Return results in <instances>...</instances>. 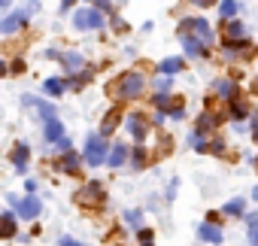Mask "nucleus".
<instances>
[{
    "instance_id": "1",
    "label": "nucleus",
    "mask_w": 258,
    "mask_h": 246,
    "mask_svg": "<svg viewBox=\"0 0 258 246\" xmlns=\"http://www.w3.org/2000/svg\"><path fill=\"white\" fill-rule=\"evenodd\" d=\"M109 91H112L118 100H137V97L146 91V76H143L140 70H127V73H121V76L109 85Z\"/></svg>"
},
{
    "instance_id": "2",
    "label": "nucleus",
    "mask_w": 258,
    "mask_h": 246,
    "mask_svg": "<svg viewBox=\"0 0 258 246\" xmlns=\"http://www.w3.org/2000/svg\"><path fill=\"white\" fill-rule=\"evenodd\" d=\"M109 149H112V146H106L103 134H91V137L85 140V164H88V167L103 164V161L109 158Z\"/></svg>"
},
{
    "instance_id": "3",
    "label": "nucleus",
    "mask_w": 258,
    "mask_h": 246,
    "mask_svg": "<svg viewBox=\"0 0 258 246\" xmlns=\"http://www.w3.org/2000/svg\"><path fill=\"white\" fill-rule=\"evenodd\" d=\"M76 204L79 207H103L106 204V189L100 186V182H88V186H82L79 192H76Z\"/></svg>"
},
{
    "instance_id": "4",
    "label": "nucleus",
    "mask_w": 258,
    "mask_h": 246,
    "mask_svg": "<svg viewBox=\"0 0 258 246\" xmlns=\"http://www.w3.org/2000/svg\"><path fill=\"white\" fill-rule=\"evenodd\" d=\"M73 25L79 31H97V28H103V13H97V7L94 10H79V13H73Z\"/></svg>"
},
{
    "instance_id": "5",
    "label": "nucleus",
    "mask_w": 258,
    "mask_h": 246,
    "mask_svg": "<svg viewBox=\"0 0 258 246\" xmlns=\"http://www.w3.org/2000/svg\"><path fill=\"white\" fill-rule=\"evenodd\" d=\"M179 31H188V34H195V37H198V40H204L207 46L213 43V28L207 25V19H185Z\"/></svg>"
},
{
    "instance_id": "6",
    "label": "nucleus",
    "mask_w": 258,
    "mask_h": 246,
    "mask_svg": "<svg viewBox=\"0 0 258 246\" xmlns=\"http://www.w3.org/2000/svg\"><path fill=\"white\" fill-rule=\"evenodd\" d=\"M124 125H127V134H131L137 143H143L146 140V115L143 112H134V115H127V121H124Z\"/></svg>"
},
{
    "instance_id": "7",
    "label": "nucleus",
    "mask_w": 258,
    "mask_h": 246,
    "mask_svg": "<svg viewBox=\"0 0 258 246\" xmlns=\"http://www.w3.org/2000/svg\"><path fill=\"white\" fill-rule=\"evenodd\" d=\"M179 37H182L185 55H191V58H204V55H207V43H204V40H198V37L188 34V31H179Z\"/></svg>"
},
{
    "instance_id": "8",
    "label": "nucleus",
    "mask_w": 258,
    "mask_h": 246,
    "mask_svg": "<svg viewBox=\"0 0 258 246\" xmlns=\"http://www.w3.org/2000/svg\"><path fill=\"white\" fill-rule=\"evenodd\" d=\"M40 213H43V201L37 195H28L25 201H19V216L22 219H37Z\"/></svg>"
},
{
    "instance_id": "9",
    "label": "nucleus",
    "mask_w": 258,
    "mask_h": 246,
    "mask_svg": "<svg viewBox=\"0 0 258 246\" xmlns=\"http://www.w3.org/2000/svg\"><path fill=\"white\" fill-rule=\"evenodd\" d=\"M213 94H219L222 100H234V97H240V94H237V82L228 79V76H222V79L213 82Z\"/></svg>"
},
{
    "instance_id": "10",
    "label": "nucleus",
    "mask_w": 258,
    "mask_h": 246,
    "mask_svg": "<svg viewBox=\"0 0 258 246\" xmlns=\"http://www.w3.org/2000/svg\"><path fill=\"white\" fill-rule=\"evenodd\" d=\"M10 161H13V167H16L19 173H25V167H28V161H31V146H28V143H16Z\"/></svg>"
},
{
    "instance_id": "11",
    "label": "nucleus",
    "mask_w": 258,
    "mask_h": 246,
    "mask_svg": "<svg viewBox=\"0 0 258 246\" xmlns=\"http://www.w3.org/2000/svg\"><path fill=\"white\" fill-rule=\"evenodd\" d=\"M55 170H61V173H79V155H76L73 149H67V152L55 161Z\"/></svg>"
},
{
    "instance_id": "12",
    "label": "nucleus",
    "mask_w": 258,
    "mask_h": 246,
    "mask_svg": "<svg viewBox=\"0 0 258 246\" xmlns=\"http://www.w3.org/2000/svg\"><path fill=\"white\" fill-rule=\"evenodd\" d=\"M25 106H31V109H37L46 121L49 118H55V106H49L46 100H40V97H34V94H25Z\"/></svg>"
},
{
    "instance_id": "13",
    "label": "nucleus",
    "mask_w": 258,
    "mask_h": 246,
    "mask_svg": "<svg viewBox=\"0 0 258 246\" xmlns=\"http://www.w3.org/2000/svg\"><path fill=\"white\" fill-rule=\"evenodd\" d=\"M198 234L207 240V243H222V228H219V222H204L201 228H198Z\"/></svg>"
},
{
    "instance_id": "14",
    "label": "nucleus",
    "mask_w": 258,
    "mask_h": 246,
    "mask_svg": "<svg viewBox=\"0 0 258 246\" xmlns=\"http://www.w3.org/2000/svg\"><path fill=\"white\" fill-rule=\"evenodd\" d=\"M43 134H46V143L55 146V143L64 137V125H61L58 118H49V121H46V128H43Z\"/></svg>"
},
{
    "instance_id": "15",
    "label": "nucleus",
    "mask_w": 258,
    "mask_h": 246,
    "mask_svg": "<svg viewBox=\"0 0 258 246\" xmlns=\"http://www.w3.org/2000/svg\"><path fill=\"white\" fill-rule=\"evenodd\" d=\"M225 58H246V40H225V49H222Z\"/></svg>"
},
{
    "instance_id": "16",
    "label": "nucleus",
    "mask_w": 258,
    "mask_h": 246,
    "mask_svg": "<svg viewBox=\"0 0 258 246\" xmlns=\"http://www.w3.org/2000/svg\"><path fill=\"white\" fill-rule=\"evenodd\" d=\"M222 112L216 115V112H210V109H204L201 115H198V131H210V128H216V125H222Z\"/></svg>"
},
{
    "instance_id": "17",
    "label": "nucleus",
    "mask_w": 258,
    "mask_h": 246,
    "mask_svg": "<svg viewBox=\"0 0 258 246\" xmlns=\"http://www.w3.org/2000/svg\"><path fill=\"white\" fill-rule=\"evenodd\" d=\"M25 22H28V13H13V16H7V19H4L0 31H4V34H16Z\"/></svg>"
},
{
    "instance_id": "18",
    "label": "nucleus",
    "mask_w": 258,
    "mask_h": 246,
    "mask_svg": "<svg viewBox=\"0 0 258 246\" xmlns=\"http://www.w3.org/2000/svg\"><path fill=\"white\" fill-rule=\"evenodd\" d=\"M246 25L243 22H237V19H231L228 25H225V40H246Z\"/></svg>"
},
{
    "instance_id": "19",
    "label": "nucleus",
    "mask_w": 258,
    "mask_h": 246,
    "mask_svg": "<svg viewBox=\"0 0 258 246\" xmlns=\"http://www.w3.org/2000/svg\"><path fill=\"white\" fill-rule=\"evenodd\" d=\"M124 161H127V146H124V143H115V146L109 149V158H106V164H109V167H121Z\"/></svg>"
},
{
    "instance_id": "20",
    "label": "nucleus",
    "mask_w": 258,
    "mask_h": 246,
    "mask_svg": "<svg viewBox=\"0 0 258 246\" xmlns=\"http://www.w3.org/2000/svg\"><path fill=\"white\" fill-rule=\"evenodd\" d=\"M231 115H234L237 121H243V118L249 115V106H246V100H240V97H234V100H231Z\"/></svg>"
},
{
    "instance_id": "21",
    "label": "nucleus",
    "mask_w": 258,
    "mask_h": 246,
    "mask_svg": "<svg viewBox=\"0 0 258 246\" xmlns=\"http://www.w3.org/2000/svg\"><path fill=\"white\" fill-rule=\"evenodd\" d=\"M61 61L67 64V70H82V67H85L82 55H76V52H67V55H61Z\"/></svg>"
},
{
    "instance_id": "22",
    "label": "nucleus",
    "mask_w": 258,
    "mask_h": 246,
    "mask_svg": "<svg viewBox=\"0 0 258 246\" xmlns=\"http://www.w3.org/2000/svg\"><path fill=\"white\" fill-rule=\"evenodd\" d=\"M0 219H4V237H16V213H4Z\"/></svg>"
},
{
    "instance_id": "23",
    "label": "nucleus",
    "mask_w": 258,
    "mask_h": 246,
    "mask_svg": "<svg viewBox=\"0 0 258 246\" xmlns=\"http://www.w3.org/2000/svg\"><path fill=\"white\" fill-rule=\"evenodd\" d=\"M243 210H246V204H243L240 198H234V201H228V204L222 207V213H228V216H243Z\"/></svg>"
},
{
    "instance_id": "24",
    "label": "nucleus",
    "mask_w": 258,
    "mask_h": 246,
    "mask_svg": "<svg viewBox=\"0 0 258 246\" xmlns=\"http://www.w3.org/2000/svg\"><path fill=\"white\" fill-rule=\"evenodd\" d=\"M115 125H118V109H109V112L103 115V128H100V134H109Z\"/></svg>"
},
{
    "instance_id": "25",
    "label": "nucleus",
    "mask_w": 258,
    "mask_h": 246,
    "mask_svg": "<svg viewBox=\"0 0 258 246\" xmlns=\"http://www.w3.org/2000/svg\"><path fill=\"white\" fill-rule=\"evenodd\" d=\"M146 158H149V155H146V146H137V149H134V158H131V167H134V170H143Z\"/></svg>"
},
{
    "instance_id": "26",
    "label": "nucleus",
    "mask_w": 258,
    "mask_h": 246,
    "mask_svg": "<svg viewBox=\"0 0 258 246\" xmlns=\"http://www.w3.org/2000/svg\"><path fill=\"white\" fill-rule=\"evenodd\" d=\"M176 70H182V61H179V58H167V61H161V73L173 76Z\"/></svg>"
},
{
    "instance_id": "27",
    "label": "nucleus",
    "mask_w": 258,
    "mask_h": 246,
    "mask_svg": "<svg viewBox=\"0 0 258 246\" xmlns=\"http://www.w3.org/2000/svg\"><path fill=\"white\" fill-rule=\"evenodd\" d=\"M237 13V0H222V7H219V16L222 19H231Z\"/></svg>"
},
{
    "instance_id": "28",
    "label": "nucleus",
    "mask_w": 258,
    "mask_h": 246,
    "mask_svg": "<svg viewBox=\"0 0 258 246\" xmlns=\"http://www.w3.org/2000/svg\"><path fill=\"white\" fill-rule=\"evenodd\" d=\"M46 91H49L52 97H58V94H64V82H61V79H46Z\"/></svg>"
},
{
    "instance_id": "29",
    "label": "nucleus",
    "mask_w": 258,
    "mask_h": 246,
    "mask_svg": "<svg viewBox=\"0 0 258 246\" xmlns=\"http://www.w3.org/2000/svg\"><path fill=\"white\" fill-rule=\"evenodd\" d=\"M246 222H249V243L258 246V216H249Z\"/></svg>"
},
{
    "instance_id": "30",
    "label": "nucleus",
    "mask_w": 258,
    "mask_h": 246,
    "mask_svg": "<svg viewBox=\"0 0 258 246\" xmlns=\"http://www.w3.org/2000/svg\"><path fill=\"white\" fill-rule=\"evenodd\" d=\"M188 143H191V149H198V152H204L207 146H204V131H191V137H188Z\"/></svg>"
},
{
    "instance_id": "31",
    "label": "nucleus",
    "mask_w": 258,
    "mask_h": 246,
    "mask_svg": "<svg viewBox=\"0 0 258 246\" xmlns=\"http://www.w3.org/2000/svg\"><path fill=\"white\" fill-rule=\"evenodd\" d=\"M155 88H158V91H167V88H170V76H167V73H161V76L155 79Z\"/></svg>"
},
{
    "instance_id": "32",
    "label": "nucleus",
    "mask_w": 258,
    "mask_h": 246,
    "mask_svg": "<svg viewBox=\"0 0 258 246\" xmlns=\"http://www.w3.org/2000/svg\"><path fill=\"white\" fill-rule=\"evenodd\" d=\"M155 103H158V109H170V97H167L164 91H158V94H155Z\"/></svg>"
},
{
    "instance_id": "33",
    "label": "nucleus",
    "mask_w": 258,
    "mask_h": 246,
    "mask_svg": "<svg viewBox=\"0 0 258 246\" xmlns=\"http://www.w3.org/2000/svg\"><path fill=\"white\" fill-rule=\"evenodd\" d=\"M207 149L219 155V152H225V143H222V140H213V143H207Z\"/></svg>"
},
{
    "instance_id": "34",
    "label": "nucleus",
    "mask_w": 258,
    "mask_h": 246,
    "mask_svg": "<svg viewBox=\"0 0 258 246\" xmlns=\"http://www.w3.org/2000/svg\"><path fill=\"white\" fill-rule=\"evenodd\" d=\"M10 70H13V76H16V73H22V70H25V58H16Z\"/></svg>"
},
{
    "instance_id": "35",
    "label": "nucleus",
    "mask_w": 258,
    "mask_h": 246,
    "mask_svg": "<svg viewBox=\"0 0 258 246\" xmlns=\"http://www.w3.org/2000/svg\"><path fill=\"white\" fill-rule=\"evenodd\" d=\"M140 243H152V231H149V228L140 231Z\"/></svg>"
},
{
    "instance_id": "36",
    "label": "nucleus",
    "mask_w": 258,
    "mask_h": 246,
    "mask_svg": "<svg viewBox=\"0 0 258 246\" xmlns=\"http://www.w3.org/2000/svg\"><path fill=\"white\" fill-rule=\"evenodd\" d=\"M124 219H127V222H131V225H140V213H137V210H134V213H127Z\"/></svg>"
},
{
    "instance_id": "37",
    "label": "nucleus",
    "mask_w": 258,
    "mask_h": 246,
    "mask_svg": "<svg viewBox=\"0 0 258 246\" xmlns=\"http://www.w3.org/2000/svg\"><path fill=\"white\" fill-rule=\"evenodd\" d=\"M182 115H185V109H182V106H173V109H170V118H182Z\"/></svg>"
},
{
    "instance_id": "38",
    "label": "nucleus",
    "mask_w": 258,
    "mask_h": 246,
    "mask_svg": "<svg viewBox=\"0 0 258 246\" xmlns=\"http://www.w3.org/2000/svg\"><path fill=\"white\" fill-rule=\"evenodd\" d=\"M55 146H58V149H61V152H67V149H70V140H67V137H61V140H58V143H55Z\"/></svg>"
},
{
    "instance_id": "39",
    "label": "nucleus",
    "mask_w": 258,
    "mask_h": 246,
    "mask_svg": "<svg viewBox=\"0 0 258 246\" xmlns=\"http://www.w3.org/2000/svg\"><path fill=\"white\" fill-rule=\"evenodd\" d=\"M61 246H82L79 240H73V237H61Z\"/></svg>"
},
{
    "instance_id": "40",
    "label": "nucleus",
    "mask_w": 258,
    "mask_h": 246,
    "mask_svg": "<svg viewBox=\"0 0 258 246\" xmlns=\"http://www.w3.org/2000/svg\"><path fill=\"white\" fill-rule=\"evenodd\" d=\"M252 137L258 140V112H255V118H252Z\"/></svg>"
},
{
    "instance_id": "41",
    "label": "nucleus",
    "mask_w": 258,
    "mask_h": 246,
    "mask_svg": "<svg viewBox=\"0 0 258 246\" xmlns=\"http://www.w3.org/2000/svg\"><path fill=\"white\" fill-rule=\"evenodd\" d=\"M97 7H100V10H106V13L112 10V4H109V0H97Z\"/></svg>"
},
{
    "instance_id": "42",
    "label": "nucleus",
    "mask_w": 258,
    "mask_h": 246,
    "mask_svg": "<svg viewBox=\"0 0 258 246\" xmlns=\"http://www.w3.org/2000/svg\"><path fill=\"white\" fill-rule=\"evenodd\" d=\"M191 4H198V7H213L216 0H191Z\"/></svg>"
},
{
    "instance_id": "43",
    "label": "nucleus",
    "mask_w": 258,
    "mask_h": 246,
    "mask_svg": "<svg viewBox=\"0 0 258 246\" xmlns=\"http://www.w3.org/2000/svg\"><path fill=\"white\" fill-rule=\"evenodd\" d=\"M73 7V0H61V10H70Z\"/></svg>"
},
{
    "instance_id": "44",
    "label": "nucleus",
    "mask_w": 258,
    "mask_h": 246,
    "mask_svg": "<svg viewBox=\"0 0 258 246\" xmlns=\"http://www.w3.org/2000/svg\"><path fill=\"white\" fill-rule=\"evenodd\" d=\"M13 4V0H0V7H10Z\"/></svg>"
},
{
    "instance_id": "45",
    "label": "nucleus",
    "mask_w": 258,
    "mask_h": 246,
    "mask_svg": "<svg viewBox=\"0 0 258 246\" xmlns=\"http://www.w3.org/2000/svg\"><path fill=\"white\" fill-rule=\"evenodd\" d=\"M252 91H258V76H255V82H252Z\"/></svg>"
},
{
    "instance_id": "46",
    "label": "nucleus",
    "mask_w": 258,
    "mask_h": 246,
    "mask_svg": "<svg viewBox=\"0 0 258 246\" xmlns=\"http://www.w3.org/2000/svg\"><path fill=\"white\" fill-rule=\"evenodd\" d=\"M252 198H255V201H258V189H255V192H252Z\"/></svg>"
},
{
    "instance_id": "47",
    "label": "nucleus",
    "mask_w": 258,
    "mask_h": 246,
    "mask_svg": "<svg viewBox=\"0 0 258 246\" xmlns=\"http://www.w3.org/2000/svg\"><path fill=\"white\" fill-rule=\"evenodd\" d=\"M143 246H152V243H143Z\"/></svg>"
},
{
    "instance_id": "48",
    "label": "nucleus",
    "mask_w": 258,
    "mask_h": 246,
    "mask_svg": "<svg viewBox=\"0 0 258 246\" xmlns=\"http://www.w3.org/2000/svg\"><path fill=\"white\" fill-rule=\"evenodd\" d=\"M255 164H258V161H255Z\"/></svg>"
}]
</instances>
